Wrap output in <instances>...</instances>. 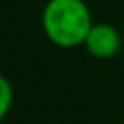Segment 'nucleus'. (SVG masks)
I'll return each instance as SVG.
<instances>
[{"mask_svg":"<svg viewBox=\"0 0 124 124\" xmlns=\"http://www.w3.org/2000/svg\"><path fill=\"white\" fill-rule=\"evenodd\" d=\"M41 25L54 46L76 48L83 45L93 21L85 0H46Z\"/></svg>","mask_w":124,"mask_h":124,"instance_id":"f257e3e1","label":"nucleus"},{"mask_svg":"<svg viewBox=\"0 0 124 124\" xmlns=\"http://www.w3.org/2000/svg\"><path fill=\"white\" fill-rule=\"evenodd\" d=\"M83 46L95 58H110L120 50L122 39H120V33L114 25H110V23H93L85 41H83Z\"/></svg>","mask_w":124,"mask_h":124,"instance_id":"f03ea898","label":"nucleus"},{"mask_svg":"<svg viewBox=\"0 0 124 124\" xmlns=\"http://www.w3.org/2000/svg\"><path fill=\"white\" fill-rule=\"evenodd\" d=\"M12 103H14V87H12L10 79L0 74V124L8 116Z\"/></svg>","mask_w":124,"mask_h":124,"instance_id":"7ed1b4c3","label":"nucleus"}]
</instances>
